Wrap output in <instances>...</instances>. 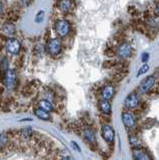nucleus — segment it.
<instances>
[{
	"mask_svg": "<svg viewBox=\"0 0 159 160\" xmlns=\"http://www.w3.org/2000/svg\"><path fill=\"white\" fill-rule=\"evenodd\" d=\"M157 83V77L156 75H148L147 77L144 78L140 84L138 85L137 91L140 94H148L151 91H153V89L155 88Z\"/></svg>",
	"mask_w": 159,
	"mask_h": 160,
	"instance_id": "nucleus-1",
	"label": "nucleus"
},
{
	"mask_svg": "<svg viewBox=\"0 0 159 160\" xmlns=\"http://www.w3.org/2000/svg\"><path fill=\"white\" fill-rule=\"evenodd\" d=\"M54 30L60 38H65L71 34L72 25L66 19H58L54 24Z\"/></svg>",
	"mask_w": 159,
	"mask_h": 160,
	"instance_id": "nucleus-2",
	"label": "nucleus"
},
{
	"mask_svg": "<svg viewBox=\"0 0 159 160\" xmlns=\"http://www.w3.org/2000/svg\"><path fill=\"white\" fill-rule=\"evenodd\" d=\"M138 91H133L129 93L123 101L124 108L127 110H135L141 105V96Z\"/></svg>",
	"mask_w": 159,
	"mask_h": 160,
	"instance_id": "nucleus-3",
	"label": "nucleus"
},
{
	"mask_svg": "<svg viewBox=\"0 0 159 160\" xmlns=\"http://www.w3.org/2000/svg\"><path fill=\"white\" fill-rule=\"evenodd\" d=\"M121 120L123 123V126L127 130H133L137 125V118L135 114L133 113V110H127L125 109L121 113Z\"/></svg>",
	"mask_w": 159,
	"mask_h": 160,
	"instance_id": "nucleus-4",
	"label": "nucleus"
},
{
	"mask_svg": "<svg viewBox=\"0 0 159 160\" xmlns=\"http://www.w3.org/2000/svg\"><path fill=\"white\" fill-rule=\"evenodd\" d=\"M100 134L102 139L105 141L108 145H113L114 141H115V130H114L113 126L109 123H103L101 125L100 129Z\"/></svg>",
	"mask_w": 159,
	"mask_h": 160,
	"instance_id": "nucleus-5",
	"label": "nucleus"
},
{
	"mask_svg": "<svg viewBox=\"0 0 159 160\" xmlns=\"http://www.w3.org/2000/svg\"><path fill=\"white\" fill-rule=\"evenodd\" d=\"M115 53H116V56L118 59H120V60L128 59L133 53V47H132L131 43L128 41H124V42L120 43L116 47Z\"/></svg>",
	"mask_w": 159,
	"mask_h": 160,
	"instance_id": "nucleus-6",
	"label": "nucleus"
},
{
	"mask_svg": "<svg viewBox=\"0 0 159 160\" xmlns=\"http://www.w3.org/2000/svg\"><path fill=\"white\" fill-rule=\"evenodd\" d=\"M46 49H47V52L49 55H51L53 57L58 56L63 49L62 41L59 38H52L50 40H48L47 45H46Z\"/></svg>",
	"mask_w": 159,
	"mask_h": 160,
	"instance_id": "nucleus-7",
	"label": "nucleus"
},
{
	"mask_svg": "<svg viewBox=\"0 0 159 160\" xmlns=\"http://www.w3.org/2000/svg\"><path fill=\"white\" fill-rule=\"evenodd\" d=\"M81 135L83 139L90 145L97 144V137L94 129L91 126H84L81 129Z\"/></svg>",
	"mask_w": 159,
	"mask_h": 160,
	"instance_id": "nucleus-8",
	"label": "nucleus"
},
{
	"mask_svg": "<svg viewBox=\"0 0 159 160\" xmlns=\"http://www.w3.org/2000/svg\"><path fill=\"white\" fill-rule=\"evenodd\" d=\"M99 98L100 99H106V100H111L113 99L114 95H115V88L112 84H104L103 86L99 88Z\"/></svg>",
	"mask_w": 159,
	"mask_h": 160,
	"instance_id": "nucleus-9",
	"label": "nucleus"
},
{
	"mask_svg": "<svg viewBox=\"0 0 159 160\" xmlns=\"http://www.w3.org/2000/svg\"><path fill=\"white\" fill-rule=\"evenodd\" d=\"M132 158L134 160H150L153 157L150 155L147 150L142 147H138V148H133L132 149Z\"/></svg>",
	"mask_w": 159,
	"mask_h": 160,
	"instance_id": "nucleus-10",
	"label": "nucleus"
},
{
	"mask_svg": "<svg viewBox=\"0 0 159 160\" xmlns=\"http://www.w3.org/2000/svg\"><path fill=\"white\" fill-rule=\"evenodd\" d=\"M97 107L99 112L102 115H105V116H110L112 114V104L110 100H106V99H99Z\"/></svg>",
	"mask_w": 159,
	"mask_h": 160,
	"instance_id": "nucleus-11",
	"label": "nucleus"
},
{
	"mask_svg": "<svg viewBox=\"0 0 159 160\" xmlns=\"http://www.w3.org/2000/svg\"><path fill=\"white\" fill-rule=\"evenodd\" d=\"M3 83L7 88H13L16 83V72L15 70L9 69L6 70L3 77Z\"/></svg>",
	"mask_w": 159,
	"mask_h": 160,
	"instance_id": "nucleus-12",
	"label": "nucleus"
},
{
	"mask_svg": "<svg viewBox=\"0 0 159 160\" xmlns=\"http://www.w3.org/2000/svg\"><path fill=\"white\" fill-rule=\"evenodd\" d=\"M145 25L153 31L159 29V16L155 12L148 14L145 17Z\"/></svg>",
	"mask_w": 159,
	"mask_h": 160,
	"instance_id": "nucleus-13",
	"label": "nucleus"
},
{
	"mask_svg": "<svg viewBox=\"0 0 159 160\" xmlns=\"http://www.w3.org/2000/svg\"><path fill=\"white\" fill-rule=\"evenodd\" d=\"M58 9L63 14H68L73 10L72 0H58Z\"/></svg>",
	"mask_w": 159,
	"mask_h": 160,
	"instance_id": "nucleus-14",
	"label": "nucleus"
},
{
	"mask_svg": "<svg viewBox=\"0 0 159 160\" xmlns=\"http://www.w3.org/2000/svg\"><path fill=\"white\" fill-rule=\"evenodd\" d=\"M6 50L10 53V54H17L19 51H20L21 45L19 43V41L17 39L14 38H10L6 42Z\"/></svg>",
	"mask_w": 159,
	"mask_h": 160,
	"instance_id": "nucleus-15",
	"label": "nucleus"
},
{
	"mask_svg": "<svg viewBox=\"0 0 159 160\" xmlns=\"http://www.w3.org/2000/svg\"><path fill=\"white\" fill-rule=\"evenodd\" d=\"M128 143H129V145H130V147L132 149L143 146L142 139L136 133H129L128 134Z\"/></svg>",
	"mask_w": 159,
	"mask_h": 160,
	"instance_id": "nucleus-16",
	"label": "nucleus"
},
{
	"mask_svg": "<svg viewBox=\"0 0 159 160\" xmlns=\"http://www.w3.org/2000/svg\"><path fill=\"white\" fill-rule=\"evenodd\" d=\"M2 33L5 34L8 37H12L16 32V27L11 21H7L2 25Z\"/></svg>",
	"mask_w": 159,
	"mask_h": 160,
	"instance_id": "nucleus-17",
	"label": "nucleus"
},
{
	"mask_svg": "<svg viewBox=\"0 0 159 160\" xmlns=\"http://www.w3.org/2000/svg\"><path fill=\"white\" fill-rule=\"evenodd\" d=\"M37 105H38V107L46 110V111H48V112H52L55 110V107H54L55 106V104H54L52 101H50V100L45 99V98H42V99L39 100Z\"/></svg>",
	"mask_w": 159,
	"mask_h": 160,
	"instance_id": "nucleus-18",
	"label": "nucleus"
},
{
	"mask_svg": "<svg viewBox=\"0 0 159 160\" xmlns=\"http://www.w3.org/2000/svg\"><path fill=\"white\" fill-rule=\"evenodd\" d=\"M34 114L36 115V117H38L41 120H44V121H49V120L51 119L50 112H48V111H46V110H44L40 107H38L34 110Z\"/></svg>",
	"mask_w": 159,
	"mask_h": 160,
	"instance_id": "nucleus-19",
	"label": "nucleus"
},
{
	"mask_svg": "<svg viewBox=\"0 0 159 160\" xmlns=\"http://www.w3.org/2000/svg\"><path fill=\"white\" fill-rule=\"evenodd\" d=\"M19 134L21 135V137L24 138V139H29L32 137V134H33V131H32V128L30 127H27V128H22L20 131H19Z\"/></svg>",
	"mask_w": 159,
	"mask_h": 160,
	"instance_id": "nucleus-20",
	"label": "nucleus"
},
{
	"mask_svg": "<svg viewBox=\"0 0 159 160\" xmlns=\"http://www.w3.org/2000/svg\"><path fill=\"white\" fill-rule=\"evenodd\" d=\"M149 68H150V67H149L148 63H143L142 66L139 68V70H138V72L136 74V77H140V76H142V75L145 74V73H147L149 71Z\"/></svg>",
	"mask_w": 159,
	"mask_h": 160,
	"instance_id": "nucleus-21",
	"label": "nucleus"
},
{
	"mask_svg": "<svg viewBox=\"0 0 159 160\" xmlns=\"http://www.w3.org/2000/svg\"><path fill=\"white\" fill-rule=\"evenodd\" d=\"M0 67H1L2 70H7V67H8V61L5 57H2L1 60H0Z\"/></svg>",
	"mask_w": 159,
	"mask_h": 160,
	"instance_id": "nucleus-22",
	"label": "nucleus"
},
{
	"mask_svg": "<svg viewBox=\"0 0 159 160\" xmlns=\"http://www.w3.org/2000/svg\"><path fill=\"white\" fill-rule=\"evenodd\" d=\"M149 57H150V54L148 52H143L142 55H141V61L142 63H147L148 60H149Z\"/></svg>",
	"mask_w": 159,
	"mask_h": 160,
	"instance_id": "nucleus-23",
	"label": "nucleus"
},
{
	"mask_svg": "<svg viewBox=\"0 0 159 160\" xmlns=\"http://www.w3.org/2000/svg\"><path fill=\"white\" fill-rule=\"evenodd\" d=\"M30 2H31V0H18V3L23 7L28 6V5L30 4Z\"/></svg>",
	"mask_w": 159,
	"mask_h": 160,
	"instance_id": "nucleus-24",
	"label": "nucleus"
},
{
	"mask_svg": "<svg viewBox=\"0 0 159 160\" xmlns=\"http://www.w3.org/2000/svg\"><path fill=\"white\" fill-rule=\"evenodd\" d=\"M71 145H72V147L76 150V151H78V152H81V148L79 147V145L75 142V141H72L71 142Z\"/></svg>",
	"mask_w": 159,
	"mask_h": 160,
	"instance_id": "nucleus-25",
	"label": "nucleus"
},
{
	"mask_svg": "<svg viewBox=\"0 0 159 160\" xmlns=\"http://www.w3.org/2000/svg\"><path fill=\"white\" fill-rule=\"evenodd\" d=\"M154 12H155L158 16H159V0L158 1H156L155 3V7H154Z\"/></svg>",
	"mask_w": 159,
	"mask_h": 160,
	"instance_id": "nucleus-26",
	"label": "nucleus"
},
{
	"mask_svg": "<svg viewBox=\"0 0 159 160\" xmlns=\"http://www.w3.org/2000/svg\"><path fill=\"white\" fill-rule=\"evenodd\" d=\"M155 75H156V77H159V67L156 69V74Z\"/></svg>",
	"mask_w": 159,
	"mask_h": 160,
	"instance_id": "nucleus-27",
	"label": "nucleus"
},
{
	"mask_svg": "<svg viewBox=\"0 0 159 160\" xmlns=\"http://www.w3.org/2000/svg\"><path fill=\"white\" fill-rule=\"evenodd\" d=\"M2 13V3L0 2V14Z\"/></svg>",
	"mask_w": 159,
	"mask_h": 160,
	"instance_id": "nucleus-28",
	"label": "nucleus"
}]
</instances>
